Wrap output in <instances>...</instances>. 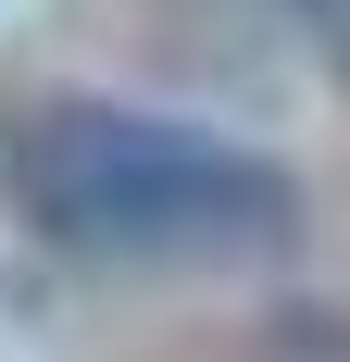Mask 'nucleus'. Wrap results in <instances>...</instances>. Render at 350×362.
Returning a JSON list of instances; mask_svg holds the SVG:
<instances>
[{"label": "nucleus", "instance_id": "1", "mask_svg": "<svg viewBox=\"0 0 350 362\" xmlns=\"http://www.w3.org/2000/svg\"><path fill=\"white\" fill-rule=\"evenodd\" d=\"M0 213L75 275H238L300 250L313 200L225 125L113 88H38L0 112Z\"/></svg>", "mask_w": 350, "mask_h": 362}, {"label": "nucleus", "instance_id": "2", "mask_svg": "<svg viewBox=\"0 0 350 362\" xmlns=\"http://www.w3.org/2000/svg\"><path fill=\"white\" fill-rule=\"evenodd\" d=\"M263 13H276V25H300L325 63H350V0H263Z\"/></svg>", "mask_w": 350, "mask_h": 362}]
</instances>
